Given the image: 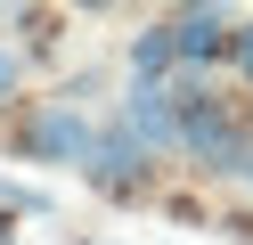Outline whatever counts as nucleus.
<instances>
[{"label": "nucleus", "instance_id": "obj_1", "mask_svg": "<svg viewBox=\"0 0 253 245\" xmlns=\"http://www.w3.org/2000/svg\"><path fill=\"white\" fill-rule=\"evenodd\" d=\"M90 139H98V123H90L74 98H33L25 123H17V155L25 163H66V172H82Z\"/></svg>", "mask_w": 253, "mask_h": 245}, {"label": "nucleus", "instance_id": "obj_6", "mask_svg": "<svg viewBox=\"0 0 253 245\" xmlns=\"http://www.w3.org/2000/svg\"><path fill=\"white\" fill-rule=\"evenodd\" d=\"M0 204H8V212H49V196L25 188V180H0Z\"/></svg>", "mask_w": 253, "mask_h": 245}, {"label": "nucleus", "instance_id": "obj_9", "mask_svg": "<svg viewBox=\"0 0 253 245\" xmlns=\"http://www.w3.org/2000/svg\"><path fill=\"white\" fill-rule=\"evenodd\" d=\"M245 188H253V155H245Z\"/></svg>", "mask_w": 253, "mask_h": 245}, {"label": "nucleus", "instance_id": "obj_7", "mask_svg": "<svg viewBox=\"0 0 253 245\" xmlns=\"http://www.w3.org/2000/svg\"><path fill=\"white\" fill-rule=\"evenodd\" d=\"M229 65H237V74L253 82V25H237V49H229Z\"/></svg>", "mask_w": 253, "mask_h": 245}, {"label": "nucleus", "instance_id": "obj_2", "mask_svg": "<svg viewBox=\"0 0 253 245\" xmlns=\"http://www.w3.org/2000/svg\"><path fill=\"white\" fill-rule=\"evenodd\" d=\"M147 163H155V155L131 139V131H123V123H106L98 139H90V163H82V180H90L98 196H115V204H123V196H139V188H147Z\"/></svg>", "mask_w": 253, "mask_h": 245}, {"label": "nucleus", "instance_id": "obj_3", "mask_svg": "<svg viewBox=\"0 0 253 245\" xmlns=\"http://www.w3.org/2000/svg\"><path fill=\"white\" fill-rule=\"evenodd\" d=\"M115 123L131 131V139L147 147V155H180V131H188L164 82H131V90H123V106H115Z\"/></svg>", "mask_w": 253, "mask_h": 245}, {"label": "nucleus", "instance_id": "obj_5", "mask_svg": "<svg viewBox=\"0 0 253 245\" xmlns=\"http://www.w3.org/2000/svg\"><path fill=\"white\" fill-rule=\"evenodd\" d=\"M171 65H180V49H171V25H147L131 41V82H171Z\"/></svg>", "mask_w": 253, "mask_h": 245}, {"label": "nucleus", "instance_id": "obj_8", "mask_svg": "<svg viewBox=\"0 0 253 245\" xmlns=\"http://www.w3.org/2000/svg\"><path fill=\"white\" fill-rule=\"evenodd\" d=\"M8 90H17V49L0 41V98H8Z\"/></svg>", "mask_w": 253, "mask_h": 245}, {"label": "nucleus", "instance_id": "obj_4", "mask_svg": "<svg viewBox=\"0 0 253 245\" xmlns=\"http://www.w3.org/2000/svg\"><path fill=\"white\" fill-rule=\"evenodd\" d=\"M164 25H171L180 65H220L237 49V16H220V8H180V16H164Z\"/></svg>", "mask_w": 253, "mask_h": 245}]
</instances>
